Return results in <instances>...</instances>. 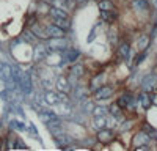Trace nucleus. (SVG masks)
<instances>
[{
    "label": "nucleus",
    "instance_id": "obj_4",
    "mask_svg": "<svg viewBox=\"0 0 157 151\" xmlns=\"http://www.w3.org/2000/svg\"><path fill=\"white\" fill-rule=\"evenodd\" d=\"M155 87H157V77L155 76H148V77H145V80H143V83H141V88L148 93L152 91Z\"/></svg>",
    "mask_w": 157,
    "mask_h": 151
},
{
    "label": "nucleus",
    "instance_id": "obj_10",
    "mask_svg": "<svg viewBox=\"0 0 157 151\" xmlns=\"http://www.w3.org/2000/svg\"><path fill=\"white\" fill-rule=\"evenodd\" d=\"M49 46H50V50H58V49H63L66 46V43L61 38H54V40L49 41Z\"/></svg>",
    "mask_w": 157,
    "mask_h": 151
},
{
    "label": "nucleus",
    "instance_id": "obj_2",
    "mask_svg": "<svg viewBox=\"0 0 157 151\" xmlns=\"http://www.w3.org/2000/svg\"><path fill=\"white\" fill-rule=\"evenodd\" d=\"M113 137H115V134H113L112 129L102 128V129H99V132H98V140H99L101 143H109V142H112Z\"/></svg>",
    "mask_w": 157,
    "mask_h": 151
},
{
    "label": "nucleus",
    "instance_id": "obj_14",
    "mask_svg": "<svg viewBox=\"0 0 157 151\" xmlns=\"http://www.w3.org/2000/svg\"><path fill=\"white\" fill-rule=\"evenodd\" d=\"M44 99H46V103H47V104H50V106H55V104H58V103H60L58 95L52 93V91H47V93L44 95Z\"/></svg>",
    "mask_w": 157,
    "mask_h": 151
},
{
    "label": "nucleus",
    "instance_id": "obj_9",
    "mask_svg": "<svg viewBox=\"0 0 157 151\" xmlns=\"http://www.w3.org/2000/svg\"><path fill=\"white\" fill-rule=\"evenodd\" d=\"M118 55H120L123 60H127L129 55H130V47L127 43H121L120 47H118Z\"/></svg>",
    "mask_w": 157,
    "mask_h": 151
},
{
    "label": "nucleus",
    "instance_id": "obj_11",
    "mask_svg": "<svg viewBox=\"0 0 157 151\" xmlns=\"http://www.w3.org/2000/svg\"><path fill=\"white\" fill-rule=\"evenodd\" d=\"M134 142H135V146L143 145V143H148V142H149V135H148L145 131H141V132H138V134L135 135Z\"/></svg>",
    "mask_w": 157,
    "mask_h": 151
},
{
    "label": "nucleus",
    "instance_id": "obj_6",
    "mask_svg": "<svg viewBox=\"0 0 157 151\" xmlns=\"http://www.w3.org/2000/svg\"><path fill=\"white\" fill-rule=\"evenodd\" d=\"M57 88H58L61 93H69L71 85H69L68 77H63V76H60V77L57 79Z\"/></svg>",
    "mask_w": 157,
    "mask_h": 151
},
{
    "label": "nucleus",
    "instance_id": "obj_20",
    "mask_svg": "<svg viewBox=\"0 0 157 151\" xmlns=\"http://www.w3.org/2000/svg\"><path fill=\"white\" fill-rule=\"evenodd\" d=\"M98 5H99V10H101V11H109V10H113V3L110 2V0H99Z\"/></svg>",
    "mask_w": 157,
    "mask_h": 151
},
{
    "label": "nucleus",
    "instance_id": "obj_22",
    "mask_svg": "<svg viewBox=\"0 0 157 151\" xmlns=\"http://www.w3.org/2000/svg\"><path fill=\"white\" fill-rule=\"evenodd\" d=\"M109 110H110V113H112L115 118H121V107L118 106V104H112L109 107Z\"/></svg>",
    "mask_w": 157,
    "mask_h": 151
},
{
    "label": "nucleus",
    "instance_id": "obj_27",
    "mask_svg": "<svg viewBox=\"0 0 157 151\" xmlns=\"http://www.w3.org/2000/svg\"><path fill=\"white\" fill-rule=\"evenodd\" d=\"M2 68H3V65H2V61H0V71H2Z\"/></svg>",
    "mask_w": 157,
    "mask_h": 151
},
{
    "label": "nucleus",
    "instance_id": "obj_23",
    "mask_svg": "<svg viewBox=\"0 0 157 151\" xmlns=\"http://www.w3.org/2000/svg\"><path fill=\"white\" fill-rule=\"evenodd\" d=\"M102 79H104V76H96V77L91 80V88H93V90H96V88H99L101 87V83H102Z\"/></svg>",
    "mask_w": 157,
    "mask_h": 151
},
{
    "label": "nucleus",
    "instance_id": "obj_17",
    "mask_svg": "<svg viewBox=\"0 0 157 151\" xmlns=\"http://www.w3.org/2000/svg\"><path fill=\"white\" fill-rule=\"evenodd\" d=\"M149 43H151V38L148 36V35H143L140 40H138V44H137V47L140 49V50H145L148 46H149Z\"/></svg>",
    "mask_w": 157,
    "mask_h": 151
},
{
    "label": "nucleus",
    "instance_id": "obj_21",
    "mask_svg": "<svg viewBox=\"0 0 157 151\" xmlns=\"http://www.w3.org/2000/svg\"><path fill=\"white\" fill-rule=\"evenodd\" d=\"M0 74L3 76L2 79H3L5 82H8V80L13 77V74H11V68H10V66H6V65H3V68H2V71H0Z\"/></svg>",
    "mask_w": 157,
    "mask_h": 151
},
{
    "label": "nucleus",
    "instance_id": "obj_7",
    "mask_svg": "<svg viewBox=\"0 0 157 151\" xmlns=\"http://www.w3.org/2000/svg\"><path fill=\"white\" fill-rule=\"evenodd\" d=\"M32 33L38 38V40H47V33H46V27H41V25L35 24L32 27Z\"/></svg>",
    "mask_w": 157,
    "mask_h": 151
},
{
    "label": "nucleus",
    "instance_id": "obj_26",
    "mask_svg": "<svg viewBox=\"0 0 157 151\" xmlns=\"http://www.w3.org/2000/svg\"><path fill=\"white\" fill-rule=\"evenodd\" d=\"M149 2H151V5H152L154 8H157V0H149Z\"/></svg>",
    "mask_w": 157,
    "mask_h": 151
},
{
    "label": "nucleus",
    "instance_id": "obj_25",
    "mask_svg": "<svg viewBox=\"0 0 157 151\" xmlns=\"http://www.w3.org/2000/svg\"><path fill=\"white\" fill-rule=\"evenodd\" d=\"M151 104L157 106V95H151Z\"/></svg>",
    "mask_w": 157,
    "mask_h": 151
},
{
    "label": "nucleus",
    "instance_id": "obj_19",
    "mask_svg": "<svg viewBox=\"0 0 157 151\" xmlns=\"http://www.w3.org/2000/svg\"><path fill=\"white\" fill-rule=\"evenodd\" d=\"M83 72H85V69H83L82 65H78V63H77V65H72V68H71V74L75 76L77 79H78V77H82Z\"/></svg>",
    "mask_w": 157,
    "mask_h": 151
},
{
    "label": "nucleus",
    "instance_id": "obj_5",
    "mask_svg": "<svg viewBox=\"0 0 157 151\" xmlns=\"http://www.w3.org/2000/svg\"><path fill=\"white\" fill-rule=\"evenodd\" d=\"M46 33L50 38H63L64 30H61L60 27H57V25L54 24V25H47V27H46Z\"/></svg>",
    "mask_w": 157,
    "mask_h": 151
},
{
    "label": "nucleus",
    "instance_id": "obj_8",
    "mask_svg": "<svg viewBox=\"0 0 157 151\" xmlns=\"http://www.w3.org/2000/svg\"><path fill=\"white\" fill-rule=\"evenodd\" d=\"M134 104V98L130 95H123L120 99H118V106L120 107H127V109H132Z\"/></svg>",
    "mask_w": 157,
    "mask_h": 151
},
{
    "label": "nucleus",
    "instance_id": "obj_12",
    "mask_svg": "<svg viewBox=\"0 0 157 151\" xmlns=\"http://www.w3.org/2000/svg\"><path fill=\"white\" fill-rule=\"evenodd\" d=\"M54 24L57 25V27H60L61 30H68L69 25H71L68 17H54Z\"/></svg>",
    "mask_w": 157,
    "mask_h": 151
},
{
    "label": "nucleus",
    "instance_id": "obj_28",
    "mask_svg": "<svg viewBox=\"0 0 157 151\" xmlns=\"http://www.w3.org/2000/svg\"><path fill=\"white\" fill-rule=\"evenodd\" d=\"M96 2H99V0H96Z\"/></svg>",
    "mask_w": 157,
    "mask_h": 151
},
{
    "label": "nucleus",
    "instance_id": "obj_18",
    "mask_svg": "<svg viewBox=\"0 0 157 151\" xmlns=\"http://www.w3.org/2000/svg\"><path fill=\"white\" fill-rule=\"evenodd\" d=\"M93 124H94L96 129H102V128H105V126H107V118L102 117V115H101V117H94Z\"/></svg>",
    "mask_w": 157,
    "mask_h": 151
},
{
    "label": "nucleus",
    "instance_id": "obj_16",
    "mask_svg": "<svg viewBox=\"0 0 157 151\" xmlns=\"http://www.w3.org/2000/svg\"><path fill=\"white\" fill-rule=\"evenodd\" d=\"M101 17L105 22H113L118 16H116V13H113V10H109V11H101Z\"/></svg>",
    "mask_w": 157,
    "mask_h": 151
},
{
    "label": "nucleus",
    "instance_id": "obj_13",
    "mask_svg": "<svg viewBox=\"0 0 157 151\" xmlns=\"http://www.w3.org/2000/svg\"><path fill=\"white\" fill-rule=\"evenodd\" d=\"M49 14L52 17H68V13L64 11V10H60L58 6H52L49 10Z\"/></svg>",
    "mask_w": 157,
    "mask_h": 151
},
{
    "label": "nucleus",
    "instance_id": "obj_15",
    "mask_svg": "<svg viewBox=\"0 0 157 151\" xmlns=\"http://www.w3.org/2000/svg\"><path fill=\"white\" fill-rule=\"evenodd\" d=\"M138 99H140V103H141V106L145 107V109H148V107L151 106V95H149L148 91H143V93H140Z\"/></svg>",
    "mask_w": 157,
    "mask_h": 151
},
{
    "label": "nucleus",
    "instance_id": "obj_24",
    "mask_svg": "<svg viewBox=\"0 0 157 151\" xmlns=\"http://www.w3.org/2000/svg\"><path fill=\"white\" fill-rule=\"evenodd\" d=\"M107 110H109V109H105V107H94V109H93V115H94V117H101V115L105 117V115H107Z\"/></svg>",
    "mask_w": 157,
    "mask_h": 151
},
{
    "label": "nucleus",
    "instance_id": "obj_3",
    "mask_svg": "<svg viewBox=\"0 0 157 151\" xmlns=\"http://www.w3.org/2000/svg\"><path fill=\"white\" fill-rule=\"evenodd\" d=\"M49 47L46 46V44H39V46H36V49H35V54H33V60L35 61H41V60H44L47 55H49Z\"/></svg>",
    "mask_w": 157,
    "mask_h": 151
},
{
    "label": "nucleus",
    "instance_id": "obj_1",
    "mask_svg": "<svg viewBox=\"0 0 157 151\" xmlns=\"http://www.w3.org/2000/svg\"><path fill=\"white\" fill-rule=\"evenodd\" d=\"M112 95H113V88L110 85H104V87H99L94 90L96 99H109Z\"/></svg>",
    "mask_w": 157,
    "mask_h": 151
}]
</instances>
